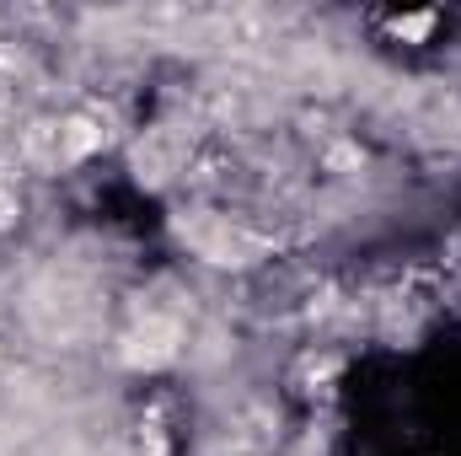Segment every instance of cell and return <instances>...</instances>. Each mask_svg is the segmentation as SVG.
Instances as JSON below:
<instances>
[{
	"label": "cell",
	"mask_w": 461,
	"mask_h": 456,
	"mask_svg": "<svg viewBox=\"0 0 461 456\" xmlns=\"http://www.w3.org/2000/svg\"><path fill=\"white\" fill-rule=\"evenodd\" d=\"M177 354V323H167V317H150L134 343H129V360L134 365H161V360H172Z\"/></svg>",
	"instance_id": "obj_1"
},
{
	"label": "cell",
	"mask_w": 461,
	"mask_h": 456,
	"mask_svg": "<svg viewBox=\"0 0 461 456\" xmlns=\"http://www.w3.org/2000/svg\"><path fill=\"white\" fill-rule=\"evenodd\" d=\"M435 22H440L435 11H413V16H392V32H397V38H429Z\"/></svg>",
	"instance_id": "obj_2"
}]
</instances>
